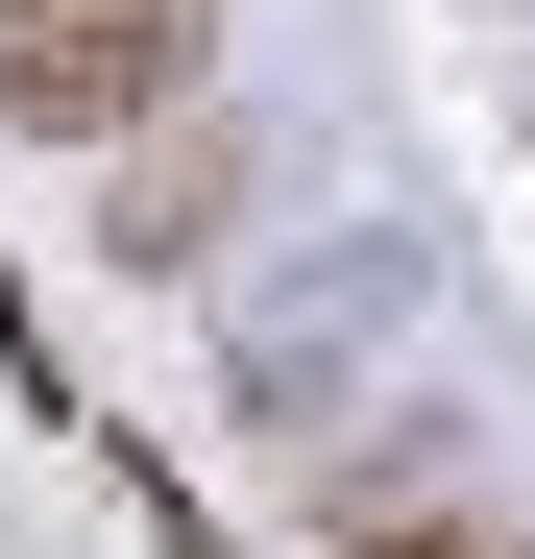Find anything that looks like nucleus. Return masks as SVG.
<instances>
[{
  "instance_id": "obj_1",
  "label": "nucleus",
  "mask_w": 535,
  "mask_h": 559,
  "mask_svg": "<svg viewBox=\"0 0 535 559\" xmlns=\"http://www.w3.org/2000/svg\"><path fill=\"white\" fill-rule=\"evenodd\" d=\"M195 0H0V122H49V146H146V122H195Z\"/></svg>"
},
{
  "instance_id": "obj_3",
  "label": "nucleus",
  "mask_w": 535,
  "mask_h": 559,
  "mask_svg": "<svg viewBox=\"0 0 535 559\" xmlns=\"http://www.w3.org/2000/svg\"><path fill=\"white\" fill-rule=\"evenodd\" d=\"M341 559H487V535L463 511H390V535H341Z\"/></svg>"
},
{
  "instance_id": "obj_2",
  "label": "nucleus",
  "mask_w": 535,
  "mask_h": 559,
  "mask_svg": "<svg viewBox=\"0 0 535 559\" xmlns=\"http://www.w3.org/2000/svg\"><path fill=\"white\" fill-rule=\"evenodd\" d=\"M195 219H219V122H146L122 146V267H170Z\"/></svg>"
}]
</instances>
